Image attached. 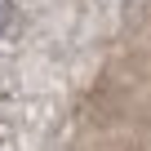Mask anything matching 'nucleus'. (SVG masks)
I'll list each match as a JSON object with an SVG mask.
<instances>
[{
	"mask_svg": "<svg viewBox=\"0 0 151 151\" xmlns=\"http://www.w3.org/2000/svg\"><path fill=\"white\" fill-rule=\"evenodd\" d=\"M9 18H14V0H0V31L9 27Z\"/></svg>",
	"mask_w": 151,
	"mask_h": 151,
	"instance_id": "obj_1",
	"label": "nucleus"
}]
</instances>
